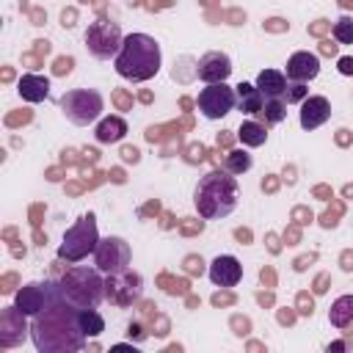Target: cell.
Instances as JSON below:
<instances>
[{"mask_svg":"<svg viewBox=\"0 0 353 353\" xmlns=\"http://www.w3.org/2000/svg\"><path fill=\"white\" fill-rule=\"evenodd\" d=\"M30 339L39 353H77L85 347V334L80 328V306H74L61 281H52L47 306L30 320Z\"/></svg>","mask_w":353,"mask_h":353,"instance_id":"6da1fadb","label":"cell"},{"mask_svg":"<svg viewBox=\"0 0 353 353\" xmlns=\"http://www.w3.org/2000/svg\"><path fill=\"white\" fill-rule=\"evenodd\" d=\"M163 55H160V44L154 36L149 33H127L121 41L119 55L113 58V66L119 72V77L130 80V83H146L160 72Z\"/></svg>","mask_w":353,"mask_h":353,"instance_id":"7a4b0ae2","label":"cell"},{"mask_svg":"<svg viewBox=\"0 0 353 353\" xmlns=\"http://www.w3.org/2000/svg\"><path fill=\"white\" fill-rule=\"evenodd\" d=\"M237 196H240V188H237L234 174H229L226 168H212L204 176H199L196 190H193V204L201 218L221 221L234 212Z\"/></svg>","mask_w":353,"mask_h":353,"instance_id":"3957f363","label":"cell"},{"mask_svg":"<svg viewBox=\"0 0 353 353\" xmlns=\"http://www.w3.org/2000/svg\"><path fill=\"white\" fill-rule=\"evenodd\" d=\"M61 290H63V295L74 303V306H80V309H97L102 301H108L105 298V276H102V270L94 265V268H88V265H74V268H69L61 279Z\"/></svg>","mask_w":353,"mask_h":353,"instance_id":"277c9868","label":"cell"},{"mask_svg":"<svg viewBox=\"0 0 353 353\" xmlns=\"http://www.w3.org/2000/svg\"><path fill=\"white\" fill-rule=\"evenodd\" d=\"M97 243H99L97 218H94V212H85L66 229V234L58 245V259L61 262H83L88 254L97 251Z\"/></svg>","mask_w":353,"mask_h":353,"instance_id":"5b68a950","label":"cell"},{"mask_svg":"<svg viewBox=\"0 0 353 353\" xmlns=\"http://www.w3.org/2000/svg\"><path fill=\"white\" fill-rule=\"evenodd\" d=\"M58 108L74 127H88V124L99 121V116L105 110V97L97 88H72V91L61 94Z\"/></svg>","mask_w":353,"mask_h":353,"instance_id":"8992f818","label":"cell"},{"mask_svg":"<svg viewBox=\"0 0 353 353\" xmlns=\"http://www.w3.org/2000/svg\"><path fill=\"white\" fill-rule=\"evenodd\" d=\"M83 41H85V50L97 58V61H110L119 55L121 50V41H124V33L119 28V22L108 19V17H99L94 19L85 33H83Z\"/></svg>","mask_w":353,"mask_h":353,"instance_id":"52a82bcc","label":"cell"},{"mask_svg":"<svg viewBox=\"0 0 353 353\" xmlns=\"http://www.w3.org/2000/svg\"><path fill=\"white\" fill-rule=\"evenodd\" d=\"M130 262H132V248H130V243L124 237H116V234L99 237L97 251H94V265L105 276L130 270Z\"/></svg>","mask_w":353,"mask_h":353,"instance_id":"ba28073f","label":"cell"},{"mask_svg":"<svg viewBox=\"0 0 353 353\" xmlns=\"http://www.w3.org/2000/svg\"><path fill=\"white\" fill-rule=\"evenodd\" d=\"M237 108V91L226 83H207L199 91V110L204 119L218 121Z\"/></svg>","mask_w":353,"mask_h":353,"instance_id":"9c48e42d","label":"cell"},{"mask_svg":"<svg viewBox=\"0 0 353 353\" xmlns=\"http://www.w3.org/2000/svg\"><path fill=\"white\" fill-rule=\"evenodd\" d=\"M143 292V279L132 270H124V273H110L105 276V298L116 306H130L141 298Z\"/></svg>","mask_w":353,"mask_h":353,"instance_id":"30bf717a","label":"cell"},{"mask_svg":"<svg viewBox=\"0 0 353 353\" xmlns=\"http://www.w3.org/2000/svg\"><path fill=\"white\" fill-rule=\"evenodd\" d=\"M50 292H52V279H47V281H30V284H25L22 290H17L14 306H17L22 314L33 317V314H39V312L47 306Z\"/></svg>","mask_w":353,"mask_h":353,"instance_id":"8fae6325","label":"cell"},{"mask_svg":"<svg viewBox=\"0 0 353 353\" xmlns=\"http://www.w3.org/2000/svg\"><path fill=\"white\" fill-rule=\"evenodd\" d=\"M232 69H234L232 66V58L226 52H218V50L204 52L199 58V63H196V74L204 83H226L229 74H232Z\"/></svg>","mask_w":353,"mask_h":353,"instance_id":"7c38bea8","label":"cell"},{"mask_svg":"<svg viewBox=\"0 0 353 353\" xmlns=\"http://www.w3.org/2000/svg\"><path fill=\"white\" fill-rule=\"evenodd\" d=\"M284 74L287 80H295V83H309L320 74V58L309 50H298L287 58V66H284Z\"/></svg>","mask_w":353,"mask_h":353,"instance_id":"4fadbf2b","label":"cell"},{"mask_svg":"<svg viewBox=\"0 0 353 353\" xmlns=\"http://www.w3.org/2000/svg\"><path fill=\"white\" fill-rule=\"evenodd\" d=\"M210 281L215 284V287H234L240 279H243V265H240V259L237 256H232V254H221V256H215L212 262H210Z\"/></svg>","mask_w":353,"mask_h":353,"instance_id":"5bb4252c","label":"cell"},{"mask_svg":"<svg viewBox=\"0 0 353 353\" xmlns=\"http://www.w3.org/2000/svg\"><path fill=\"white\" fill-rule=\"evenodd\" d=\"M328 119H331V102L325 97L314 94V97H306L301 102V127L303 130H317Z\"/></svg>","mask_w":353,"mask_h":353,"instance_id":"9a60e30c","label":"cell"},{"mask_svg":"<svg viewBox=\"0 0 353 353\" xmlns=\"http://www.w3.org/2000/svg\"><path fill=\"white\" fill-rule=\"evenodd\" d=\"M25 317H28V314H22L17 306H6V312H3V317H0V325H3V331H0V345H3V347H11V345H17L19 339H25V331H30L28 323H25Z\"/></svg>","mask_w":353,"mask_h":353,"instance_id":"2e32d148","label":"cell"},{"mask_svg":"<svg viewBox=\"0 0 353 353\" xmlns=\"http://www.w3.org/2000/svg\"><path fill=\"white\" fill-rule=\"evenodd\" d=\"M17 91L25 102H44L47 94H50V77L44 74H36V72H25L19 80H17Z\"/></svg>","mask_w":353,"mask_h":353,"instance_id":"e0dca14e","label":"cell"},{"mask_svg":"<svg viewBox=\"0 0 353 353\" xmlns=\"http://www.w3.org/2000/svg\"><path fill=\"white\" fill-rule=\"evenodd\" d=\"M287 74L284 72H279V69H262L259 74H256V88H259V94L265 97V99H276V97H284V91H287Z\"/></svg>","mask_w":353,"mask_h":353,"instance_id":"ac0fdd59","label":"cell"},{"mask_svg":"<svg viewBox=\"0 0 353 353\" xmlns=\"http://www.w3.org/2000/svg\"><path fill=\"white\" fill-rule=\"evenodd\" d=\"M234 91H237V110H243L245 116H259L262 113L265 97L259 94V88L254 83H240V85H234Z\"/></svg>","mask_w":353,"mask_h":353,"instance_id":"d6986e66","label":"cell"},{"mask_svg":"<svg viewBox=\"0 0 353 353\" xmlns=\"http://www.w3.org/2000/svg\"><path fill=\"white\" fill-rule=\"evenodd\" d=\"M94 135H97L99 143H119L127 135V121L121 116H108V119H102L97 124Z\"/></svg>","mask_w":353,"mask_h":353,"instance_id":"ffe728a7","label":"cell"},{"mask_svg":"<svg viewBox=\"0 0 353 353\" xmlns=\"http://www.w3.org/2000/svg\"><path fill=\"white\" fill-rule=\"evenodd\" d=\"M328 320L334 328H345L353 323V295H339L331 309H328Z\"/></svg>","mask_w":353,"mask_h":353,"instance_id":"44dd1931","label":"cell"},{"mask_svg":"<svg viewBox=\"0 0 353 353\" xmlns=\"http://www.w3.org/2000/svg\"><path fill=\"white\" fill-rule=\"evenodd\" d=\"M237 138L243 141V146H251V149H256V146H262V143L268 141V130H265V124H259V121L248 119V121H243V124H240V130H237Z\"/></svg>","mask_w":353,"mask_h":353,"instance_id":"7402d4cb","label":"cell"},{"mask_svg":"<svg viewBox=\"0 0 353 353\" xmlns=\"http://www.w3.org/2000/svg\"><path fill=\"white\" fill-rule=\"evenodd\" d=\"M80 328L85 336H99L105 331V317L97 309H80Z\"/></svg>","mask_w":353,"mask_h":353,"instance_id":"603a6c76","label":"cell"},{"mask_svg":"<svg viewBox=\"0 0 353 353\" xmlns=\"http://www.w3.org/2000/svg\"><path fill=\"white\" fill-rule=\"evenodd\" d=\"M259 116H265V121H268V124H281V121L287 119V102H284V97L265 99V105H262V113H259Z\"/></svg>","mask_w":353,"mask_h":353,"instance_id":"cb8c5ba5","label":"cell"},{"mask_svg":"<svg viewBox=\"0 0 353 353\" xmlns=\"http://www.w3.org/2000/svg\"><path fill=\"white\" fill-rule=\"evenodd\" d=\"M254 165V160H251V154L248 152H243V149H234V152H229L226 154V160H223V168L229 171V174H245L248 168Z\"/></svg>","mask_w":353,"mask_h":353,"instance_id":"d4e9b609","label":"cell"},{"mask_svg":"<svg viewBox=\"0 0 353 353\" xmlns=\"http://www.w3.org/2000/svg\"><path fill=\"white\" fill-rule=\"evenodd\" d=\"M334 39L339 44H353V17H339L334 22Z\"/></svg>","mask_w":353,"mask_h":353,"instance_id":"484cf974","label":"cell"},{"mask_svg":"<svg viewBox=\"0 0 353 353\" xmlns=\"http://www.w3.org/2000/svg\"><path fill=\"white\" fill-rule=\"evenodd\" d=\"M306 97H309L306 83H295V80L287 83V91H284V102H287V105H290V102H303Z\"/></svg>","mask_w":353,"mask_h":353,"instance_id":"4316f807","label":"cell"},{"mask_svg":"<svg viewBox=\"0 0 353 353\" xmlns=\"http://www.w3.org/2000/svg\"><path fill=\"white\" fill-rule=\"evenodd\" d=\"M339 74H353V58H339Z\"/></svg>","mask_w":353,"mask_h":353,"instance_id":"83f0119b","label":"cell"},{"mask_svg":"<svg viewBox=\"0 0 353 353\" xmlns=\"http://www.w3.org/2000/svg\"><path fill=\"white\" fill-rule=\"evenodd\" d=\"M127 334H130V339H132V336H135V339H143V336H146V334L141 331V325H130Z\"/></svg>","mask_w":353,"mask_h":353,"instance_id":"f1b7e54d","label":"cell"},{"mask_svg":"<svg viewBox=\"0 0 353 353\" xmlns=\"http://www.w3.org/2000/svg\"><path fill=\"white\" fill-rule=\"evenodd\" d=\"M331 350H345V342H334V345H328V353Z\"/></svg>","mask_w":353,"mask_h":353,"instance_id":"f546056e","label":"cell"}]
</instances>
